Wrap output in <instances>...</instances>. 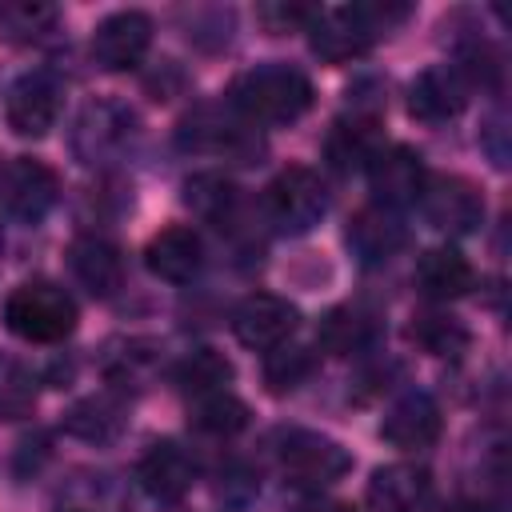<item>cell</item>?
Listing matches in <instances>:
<instances>
[{"mask_svg":"<svg viewBox=\"0 0 512 512\" xmlns=\"http://www.w3.org/2000/svg\"><path fill=\"white\" fill-rule=\"evenodd\" d=\"M380 152H384L380 120L368 116V112H352V116L336 120L332 132H328V140H324V160H328L340 176L368 168Z\"/></svg>","mask_w":512,"mask_h":512,"instance_id":"cell-13","label":"cell"},{"mask_svg":"<svg viewBox=\"0 0 512 512\" xmlns=\"http://www.w3.org/2000/svg\"><path fill=\"white\" fill-rule=\"evenodd\" d=\"M368 180H372V196L380 208H404V204H416L420 192H424V160L416 148L408 144H392L384 148L372 164H368Z\"/></svg>","mask_w":512,"mask_h":512,"instance_id":"cell-12","label":"cell"},{"mask_svg":"<svg viewBox=\"0 0 512 512\" xmlns=\"http://www.w3.org/2000/svg\"><path fill=\"white\" fill-rule=\"evenodd\" d=\"M172 380H176V388L184 392V396H208V392H224L228 384H232V360L224 356V352H216V348H192L180 364H176V372H172Z\"/></svg>","mask_w":512,"mask_h":512,"instance_id":"cell-24","label":"cell"},{"mask_svg":"<svg viewBox=\"0 0 512 512\" xmlns=\"http://www.w3.org/2000/svg\"><path fill=\"white\" fill-rule=\"evenodd\" d=\"M312 96H316L312 80L300 68H292L284 60H264L236 76L228 104L240 116L260 120V124H292L312 108Z\"/></svg>","mask_w":512,"mask_h":512,"instance_id":"cell-2","label":"cell"},{"mask_svg":"<svg viewBox=\"0 0 512 512\" xmlns=\"http://www.w3.org/2000/svg\"><path fill=\"white\" fill-rule=\"evenodd\" d=\"M184 204L200 216V220H212V224H224L236 208V184L220 172H196L184 180Z\"/></svg>","mask_w":512,"mask_h":512,"instance_id":"cell-26","label":"cell"},{"mask_svg":"<svg viewBox=\"0 0 512 512\" xmlns=\"http://www.w3.org/2000/svg\"><path fill=\"white\" fill-rule=\"evenodd\" d=\"M28 408H32V380L12 360H0V416L12 420L24 416Z\"/></svg>","mask_w":512,"mask_h":512,"instance_id":"cell-31","label":"cell"},{"mask_svg":"<svg viewBox=\"0 0 512 512\" xmlns=\"http://www.w3.org/2000/svg\"><path fill=\"white\" fill-rule=\"evenodd\" d=\"M4 324L28 344H56L76 328V300L52 280H28L4 300Z\"/></svg>","mask_w":512,"mask_h":512,"instance_id":"cell-3","label":"cell"},{"mask_svg":"<svg viewBox=\"0 0 512 512\" xmlns=\"http://www.w3.org/2000/svg\"><path fill=\"white\" fill-rule=\"evenodd\" d=\"M300 324V312L292 300L284 296H272V292H252L236 304L232 312V332L244 348H256V352H272L280 348Z\"/></svg>","mask_w":512,"mask_h":512,"instance_id":"cell-10","label":"cell"},{"mask_svg":"<svg viewBox=\"0 0 512 512\" xmlns=\"http://www.w3.org/2000/svg\"><path fill=\"white\" fill-rule=\"evenodd\" d=\"M408 336L428 352V356H460L468 348V328L448 316V312H420L408 328Z\"/></svg>","mask_w":512,"mask_h":512,"instance_id":"cell-28","label":"cell"},{"mask_svg":"<svg viewBox=\"0 0 512 512\" xmlns=\"http://www.w3.org/2000/svg\"><path fill=\"white\" fill-rule=\"evenodd\" d=\"M308 372H312V352L308 348H296V344H280V348H272L268 352V360H264V384H268V392H292L296 384H304L308 380Z\"/></svg>","mask_w":512,"mask_h":512,"instance_id":"cell-30","label":"cell"},{"mask_svg":"<svg viewBox=\"0 0 512 512\" xmlns=\"http://www.w3.org/2000/svg\"><path fill=\"white\" fill-rule=\"evenodd\" d=\"M296 512H352V508L340 504V500H304Z\"/></svg>","mask_w":512,"mask_h":512,"instance_id":"cell-33","label":"cell"},{"mask_svg":"<svg viewBox=\"0 0 512 512\" xmlns=\"http://www.w3.org/2000/svg\"><path fill=\"white\" fill-rule=\"evenodd\" d=\"M0 256H4V236H0Z\"/></svg>","mask_w":512,"mask_h":512,"instance_id":"cell-34","label":"cell"},{"mask_svg":"<svg viewBox=\"0 0 512 512\" xmlns=\"http://www.w3.org/2000/svg\"><path fill=\"white\" fill-rule=\"evenodd\" d=\"M144 264L156 280L188 284L204 264V244L188 224H168L144 244Z\"/></svg>","mask_w":512,"mask_h":512,"instance_id":"cell-14","label":"cell"},{"mask_svg":"<svg viewBox=\"0 0 512 512\" xmlns=\"http://www.w3.org/2000/svg\"><path fill=\"white\" fill-rule=\"evenodd\" d=\"M276 464L288 476V484H296V488H324V484H336L352 468V456H348V448L340 440H332L324 432L288 428L276 440Z\"/></svg>","mask_w":512,"mask_h":512,"instance_id":"cell-4","label":"cell"},{"mask_svg":"<svg viewBox=\"0 0 512 512\" xmlns=\"http://www.w3.org/2000/svg\"><path fill=\"white\" fill-rule=\"evenodd\" d=\"M380 436L400 448V452H416V448H428L436 444L440 436V408L428 392H408L404 400H396L380 424Z\"/></svg>","mask_w":512,"mask_h":512,"instance_id":"cell-18","label":"cell"},{"mask_svg":"<svg viewBox=\"0 0 512 512\" xmlns=\"http://www.w3.org/2000/svg\"><path fill=\"white\" fill-rule=\"evenodd\" d=\"M232 112H236L232 104H228V112H220V108H200V112H192V116L180 124V144H184V148H196V152H232V148H240L248 132L236 124Z\"/></svg>","mask_w":512,"mask_h":512,"instance_id":"cell-23","label":"cell"},{"mask_svg":"<svg viewBox=\"0 0 512 512\" xmlns=\"http://www.w3.org/2000/svg\"><path fill=\"white\" fill-rule=\"evenodd\" d=\"M0 200H4V208H8L16 220L36 224V220H44V216L56 208V200H60V180H56V172H52L44 160H36V156H16V160H8V164L0 168Z\"/></svg>","mask_w":512,"mask_h":512,"instance_id":"cell-7","label":"cell"},{"mask_svg":"<svg viewBox=\"0 0 512 512\" xmlns=\"http://www.w3.org/2000/svg\"><path fill=\"white\" fill-rule=\"evenodd\" d=\"M372 336H376V320H372V312H364L356 304H340V308L324 312L320 324H316V344L332 356L360 352Z\"/></svg>","mask_w":512,"mask_h":512,"instance_id":"cell-22","label":"cell"},{"mask_svg":"<svg viewBox=\"0 0 512 512\" xmlns=\"http://www.w3.org/2000/svg\"><path fill=\"white\" fill-rule=\"evenodd\" d=\"M52 24H56L52 4H36V0L0 4V36L4 40H40Z\"/></svg>","mask_w":512,"mask_h":512,"instance_id":"cell-29","label":"cell"},{"mask_svg":"<svg viewBox=\"0 0 512 512\" xmlns=\"http://www.w3.org/2000/svg\"><path fill=\"white\" fill-rule=\"evenodd\" d=\"M188 420H192L196 432H208V436H236V432L248 424V404L236 400L228 388H224V392H208V396H196V400H192Z\"/></svg>","mask_w":512,"mask_h":512,"instance_id":"cell-27","label":"cell"},{"mask_svg":"<svg viewBox=\"0 0 512 512\" xmlns=\"http://www.w3.org/2000/svg\"><path fill=\"white\" fill-rule=\"evenodd\" d=\"M424 216L432 228L448 232V236H468L484 224V196L472 180L464 176H432L424 180Z\"/></svg>","mask_w":512,"mask_h":512,"instance_id":"cell-9","label":"cell"},{"mask_svg":"<svg viewBox=\"0 0 512 512\" xmlns=\"http://www.w3.org/2000/svg\"><path fill=\"white\" fill-rule=\"evenodd\" d=\"M468 100V84L460 80V72L452 64H436L424 68L412 84H408V112L424 124H440L448 116H456Z\"/></svg>","mask_w":512,"mask_h":512,"instance_id":"cell-17","label":"cell"},{"mask_svg":"<svg viewBox=\"0 0 512 512\" xmlns=\"http://www.w3.org/2000/svg\"><path fill=\"white\" fill-rule=\"evenodd\" d=\"M408 4H344V8H316L308 24V44L320 60L344 64L364 56L384 32L408 20Z\"/></svg>","mask_w":512,"mask_h":512,"instance_id":"cell-1","label":"cell"},{"mask_svg":"<svg viewBox=\"0 0 512 512\" xmlns=\"http://www.w3.org/2000/svg\"><path fill=\"white\" fill-rule=\"evenodd\" d=\"M60 116V84L52 72H24L12 88H8V100H4V120L16 136L24 140H40L52 132Z\"/></svg>","mask_w":512,"mask_h":512,"instance_id":"cell-8","label":"cell"},{"mask_svg":"<svg viewBox=\"0 0 512 512\" xmlns=\"http://www.w3.org/2000/svg\"><path fill=\"white\" fill-rule=\"evenodd\" d=\"M72 276L92 292V296H112L124 284V256L116 244L100 240V236H84L72 244L68 252Z\"/></svg>","mask_w":512,"mask_h":512,"instance_id":"cell-19","label":"cell"},{"mask_svg":"<svg viewBox=\"0 0 512 512\" xmlns=\"http://www.w3.org/2000/svg\"><path fill=\"white\" fill-rule=\"evenodd\" d=\"M316 16V8L308 4H288V0H276V4H260L256 8V20L268 28V32H296V28H308Z\"/></svg>","mask_w":512,"mask_h":512,"instance_id":"cell-32","label":"cell"},{"mask_svg":"<svg viewBox=\"0 0 512 512\" xmlns=\"http://www.w3.org/2000/svg\"><path fill=\"white\" fill-rule=\"evenodd\" d=\"M68 512H80V508H68Z\"/></svg>","mask_w":512,"mask_h":512,"instance_id":"cell-35","label":"cell"},{"mask_svg":"<svg viewBox=\"0 0 512 512\" xmlns=\"http://www.w3.org/2000/svg\"><path fill=\"white\" fill-rule=\"evenodd\" d=\"M192 480H196V464H192V456L176 440H156L144 452V460H140V484L160 504L184 500L188 488H192Z\"/></svg>","mask_w":512,"mask_h":512,"instance_id":"cell-16","label":"cell"},{"mask_svg":"<svg viewBox=\"0 0 512 512\" xmlns=\"http://www.w3.org/2000/svg\"><path fill=\"white\" fill-rule=\"evenodd\" d=\"M428 472L416 464H388L376 468L368 480V504L376 512H412L428 496Z\"/></svg>","mask_w":512,"mask_h":512,"instance_id":"cell-21","label":"cell"},{"mask_svg":"<svg viewBox=\"0 0 512 512\" xmlns=\"http://www.w3.org/2000/svg\"><path fill=\"white\" fill-rule=\"evenodd\" d=\"M416 284L428 300H456L476 284V272L456 248H428L416 260Z\"/></svg>","mask_w":512,"mask_h":512,"instance_id":"cell-20","label":"cell"},{"mask_svg":"<svg viewBox=\"0 0 512 512\" xmlns=\"http://www.w3.org/2000/svg\"><path fill=\"white\" fill-rule=\"evenodd\" d=\"M264 212H268V220L280 232L304 236V232H312L324 220V212H328V188H324V180L312 168L292 164V168L276 172V180L264 188Z\"/></svg>","mask_w":512,"mask_h":512,"instance_id":"cell-5","label":"cell"},{"mask_svg":"<svg viewBox=\"0 0 512 512\" xmlns=\"http://www.w3.org/2000/svg\"><path fill=\"white\" fill-rule=\"evenodd\" d=\"M148 44H152V16L140 12V8H124V12H112L96 24L92 60L104 72H128L144 60Z\"/></svg>","mask_w":512,"mask_h":512,"instance_id":"cell-11","label":"cell"},{"mask_svg":"<svg viewBox=\"0 0 512 512\" xmlns=\"http://www.w3.org/2000/svg\"><path fill=\"white\" fill-rule=\"evenodd\" d=\"M136 136V116L132 108L116 100H96L76 116L72 128V152L80 164H112L124 156V148Z\"/></svg>","mask_w":512,"mask_h":512,"instance_id":"cell-6","label":"cell"},{"mask_svg":"<svg viewBox=\"0 0 512 512\" xmlns=\"http://www.w3.org/2000/svg\"><path fill=\"white\" fill-rule=\"evenodd\" d=\"M124 428V404L116 396H88L80 404L68 408L64 416V432L88 444H104Z\"/></svg>","mask_w":512,"mask_h":512,"instance_id":"cell-25","label":"cell"},{"mask_svg":"<svg viewBox=\"0 0 512 512\" xmlns=\"http://www.w3.org/2000/svg\"><path fill=\"white\" fill-rule=\"evenodd\" d=\"M344 240H348V248H352V256H356L360 264H384V260H392V256L404 248L408 228H404V220H400L392 208L372 204V208H360V212L348 220Z\"/></svg>","mask_w":512,"mask_h":512,"instance_id":"cell-15","label":"cell"}]
</instances>
